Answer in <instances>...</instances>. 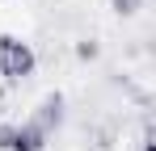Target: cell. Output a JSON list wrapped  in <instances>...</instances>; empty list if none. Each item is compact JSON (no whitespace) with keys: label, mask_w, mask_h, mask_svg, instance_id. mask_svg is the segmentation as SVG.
Returning <instances> with one entry per match:
<instances>
[{"label":"cell","mask_w":156,"mask_h":151,"mask_svg":"<svg viewBox=\"0 0 156 151\" xmlns=\"http://www.w3.org/2000/svg\"><path fill=\"white\" fill-rule=\"evenodd\" d=\"M38 67V55L30 42H21L17 34H0V76L4 80H26Z\"/></svg>","instance_id":"1"},{"label":"cell","mask_w":156,"mask_h":151,"mask_svg":"<svg viewBox=\"0 0 156 151\" xmlns=\"http://www.w3.org/2000/svg\"><path fill=\"white\" fill-rule=\"evenodd\" d=\"M47 134L34 122H4L0 126V151H47Z\"/></svg>","instance_id":"2"},{"label":"cell","mask_w":156,"mask_h":151,"mask_svg":"<svg viewBox=\"0 0 156 151\" xmlns=\"http://www.w3.org/2000/svg\"><path fill=\"white\" fill-rule=\"evenodd\" d=\"M30 122L51 139L55 130L63 126V92H47V97L38 101V109H34V118H30Z\"/></svg>","instance_id":"3"},{"label":"cell","mask_w":156,"mask_h":151,"mask_svg":"<svg viewBox=\"0 0 156 151\" xmlns=\"http://www.w3.org/2000/svg\"><path fill=\"white\" fill-rule=\"evenodd\" d=\"M110 8H114L118 17H135V13L144 8V0H110Z\"/></svg>","instance_id":"4"},{"label":"cell","mask_w":156,"mask_h":151,"mask_svg":"<svg viewBox=\"0 0 156 151\" xmlns=\"http://www.w3.org/2000/svg\"><path fill=\"white\" fill-rule=\"evenodd\" d=\"M97 55H101L97 42H80V46H76V59H80V63H89V59H97Z\"/></svg>","instance_id":"5"}]
</instances>
